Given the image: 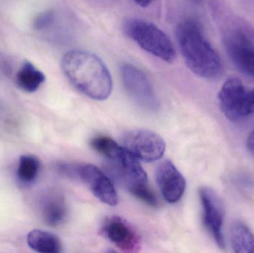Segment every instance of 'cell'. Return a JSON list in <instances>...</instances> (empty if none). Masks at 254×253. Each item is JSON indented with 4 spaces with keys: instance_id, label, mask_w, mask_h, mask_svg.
<instances>
[{
    "instance_id": "6da1fadb",
    "label": "cell",
    "mask_w": 254,
    "mask_h": 253,
    "mask_svg": "<svg viewBox=\"0 0 254 253\" xmlns=\"http://www.w3.org/2000/svg\"><path fill=\"white\" fill-rule=\"evenodd\" d=\"M61 68L71 85L90 99L105 101L111 95V74L95 53L80 50L67 52L63 57Z\"/></svg>"
},
{
    "instance_id": "7a4b0ae2",
    "label": "cell",
    "mask_w": 254,
    "mask_h": 253,
    "mask_svg": "<svg viewBox=\"0 0 254 253\" xmlns=\"http://www.w3.org/2000/svg\"><path fill=\"white\" fill-rule=\"evenodd\" d=\"M176 37L185 63L198 77L213 79L222 72L220 56L206 38L198 22L192 19L178 25Z\"/></svg>"
},
{
    "instance_id": "3957f363",
    "label": "cell",
    "mask_w": 254,
    "mask_h": 253,
    "mask_svg": "<svg viewBox=\"0 0 254 253\" xmlns=\"http://www.w3.org/2000/svg\"><path fill=\"white\" fill-rule=\"evenodd\" d=\"M91 147L108 160L113 170L122 184L132 194L140 187L148 185L147 175L138 160L107 136H98L91 141Z\"/></svg>"
},
{
    "instance_id": "277c9868",
    "label": "cell",
    "mask_w": 254,
    "mask_h": 253,
    "mask_svg": "<svg viewBox=\"0 0 254 253\" xmlns=\"http://www.w3.org/2000/svg\"><path fill=\"white\" fill-rule=\"evenodd\" d=\"M127 35L142 49L167 63L176 59L174 46L158 26L142 19H130L125 25Z\"/></svg>"
},
{
    "instance_id": "5b68a950",
    "label": "cell",
    "mask_w": 254,
    "mask_h": 253,
    "mask_svg": "<svg viewBox=\"0 0 254 253\" xmlns=\"http://www.w3.org/2000/svg\"><path fill=\"white\" fill-rule=\"evenodd\" d=\"M58 172L65 176L78 178L103 203L115 206L119 203V196L111 180L93 164L74 165L60 163Z\"/></svg>"
},
{
    "instance_id": "8992f818",
    "label": "cell",
    "mask_w": 254,
    "mask_h": 253,
    "mask_svg": "<svg viewBox=\"0 0 254 253\" xmlns=\"http://www.w3.org/2000/svg\"><path fill=\"white\" fill-rule=\"evenodd\" d=\"M218 100L221 111L231 121H241L254 114V90L239 79L225 81Z\"/></svg>"
},
{
    "instance_id": "52a82bcc",
    "label": "cell",
    "mask_w": 254,
    "mask_h": 253,
    "mask_svg": "<svg viewBox=\"0 0 254 253\" xmlns=\"http://www.w3.org/2000/svg\"><path fill=\"white\" fill-rule=\"evenodd\" d=\"M125 89L135 103L148 111H156L159 106L155 90L146 74L137 67L125 64L121 68Z\"/></svg>"
},
{
    "instance_id": "ba28073f",
    "label": "cell",
    "mask_w": 254,
    "mask_h": 253,
    "mask_svg": "<svg viewBox=\"0 0 254 253\" xmlns=\"http://www.w3.org/2000/svg\"><path fill=\"white\" fill-rule=\"evenodd\" d=\"M124 146L137 160L154 162L164 156L166 144L158 134L147 129H134L127 132Z\"/></svg>"
},
{
    "instance_id": "9c48e42d",
    "label": "cell",
    "mask_w": 254,
    "mask_h": 253,
    "mask_svg": "<svg viewBox=\"0 0 254 253\" xmlns=\"http://www.w3.org/2000/svg\"><path fill=\"white\" fill-rule=\"evenodd\" d=\"M200 200L203 209L204 225L221 249H225L223 235V206L217 195L207 187L199 190Z\"/></svg>"
},
{
    "instance_id": "30bf717a",
    "label": "cell",
    "mask_w": 254,
    "mask_h": 253,
    "mask_svg": "<svg viewBox=\"0 0 254 253\" xmlns=\"http://www.w3.org/2000/svg\"><path fill=\"white\" fill-rule=\"evenodd\" d=\"M102 232L108 240L124 252H137L141 246L137 232L120 217L107 218L103 224Z\"/></svg>"
},
{
    "instance_id": "8fae6325",
    "label": "cell",
    "mask_w": 254,
    "mask_h": 253,
    "mask_svg": "<svg viewBox=\"0 0 254 253\" xmlns=\"http://www.w3.org/2000/svg\"><path fill=\"white\" fill-rule=\"evenodd\" d=\"M227 53L239 70L254 78V44L240 31L227 36L225 41Z\"/></svg>"
},
{
    "instance_id": "7c38bea8",
    "label": "cell",
    "mask_w": 254,
    "mask_h": 253,
    "mask_svg": "<svg viewBox=\"0 0 254 253\" xmlns=\"http://www.w3.org/2000/svg\"><path fill=\"white\" fill-rule=\"evenodd\" d=\"M155 178L166 202L176 203L182 199L186 190V181L170 160H164L158 165Z\"/></svg>"
},
{
    "instance_id": "4fadbf2b",
    "label": "cell",
    "mask_w": 254,
    "mask_h": 253,
    "mask_svg": "<svg viewBox=\"0 0 254 253\" xmlns=\"http://www.w3.org/2000/svg\"><path fill=\"white\" fill-rule=\"evenodd\" d=\"M40 208L42 218L50 227L61 225L67 215L65 199L58 192H48L43 195Z\"/></svg>"
},
{
    "instance_id": "5bb4252c",
    "label": "cell",
    "mask_w": 254,
    "mask_h": 253,
    "mask_svg": "<svg viewBox=\"0 0 254 253\" xmlns=\"http://www.w3.org/2000/svg\"><path fill=\"white\" fill-rule=\"evenodd\" d=\"M28 247L35 252L59 253L62 251L61 241L55 235L49 232L34 230L27 235Z\"/></svg>"
},
{
    "instance_id": "9a60e30c",
    "label": "cell",
    "mask_w": 254,
    "mask_h": 253,
    "mask_svg": "<svg viewBox=\"0 0 254 253\" xmlns=\"http://www.w3.org/2000/svg\"><path fill=\"white\" fill-rule=\"evenodd\" d=\"M46 80L44 74L31 62L25 61L16 74L17 86L24 92L32 93L40 89Z\"/></svg>"
},
{
    "instance_id": "2e32d148",
    "label": "cell",
    "mask_w": 254,
    "mask_h": 253,
    "mask_svg": "<svg viewBox=\"0 0 254 253\" xmlns=\"http://www.w3.org/2000/svg\"><path fill=\"white\" fill-rule=\"evenodd\" d=\"M231 248L234 253H254V235L243 223L237 221L231 228Z\"/></svg>"
},
{
    "instance_id": "e0dca14e",
    "label": "cell",
    "mask_w": 254,
    "mask_h": 253,
    "mask_svg": "<svg viewBox=\"0 0 254 253\" xmlns=\"http://www.w3.org/2000/svg\"><path fill=\"white\" fill-rule=\"evenodd\" d=\"M40 170V162L34 155L21 156L16 169L18 181L24 185H30L38 177Z\"/></svg>"
},
{
    "instance_id": "ac0fdd59",
    "label": "cell",
    "mask_w": 254,
    "mask_h": 253,
    "mask_svg": "<svg viewBox=\"0 0 254 253\" xmlns=\"http://www.w3.org/2000/svg\"><path fill=\"white\" fill-rule=\"evenodd\" d=\"M53 18L54 15L52 12L47 11L42 13L40 16H37V19H35L34 28L37 30L46 28L47 25L51 24V22L53 20Z\"/></svg>"
},
{
    "instance_id": "d6986e66",
    "label": "cell",
    "mask_w": 254,
    "mask_h": 253,
    "mask_svg": "<svg viewBox=\"0 0 254 253\" xmlns=\"http://www.w3.org/2000/svg\"><path fill=\"white\" fill-rule=\"evenodd\" d=\"M247 147L249 151L254 155V129L248 137Z\"/></svg>"
},
{
    "instance_id": "ffe728a7",
    "label": "cell",
    "mask_w": 254,
    "mask_h": 253,
    "mask_svg": "<svg viewBox=\"0 0 254 253\" xmlns=\"http://www.w3.org/2000/svg\"><path fill=\"white\" fill-rule=\"evenodd\" d=\"M136 4L140 7H147L149 4L153 2L154 0H132Z\"/></svg>"
},
{
    "instance_id": "44dd1931",
    "label": "cell",
    "mask_w": 254,
    "mask_h": 253,
    "mask_svg": "<svg viewBox=\"0 0 254 253\" xmlns=\"http://www.w3.org/2000/svg\"><path fill=\"white\" fill-rule=\"evenodd\" d=\"M189 1L195 3V4H199V3L201 2V0H189Z\"/></svg>"
}]
</instances>
